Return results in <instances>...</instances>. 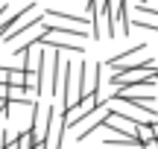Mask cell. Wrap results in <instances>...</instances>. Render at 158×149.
Here are the masks:
<instances>
[{
  "label": "cell",
  "mask_w": 158,
  "mask_h": 149,
  "mask_svg": "<svg viewBox=\"0 0 158 149\" xmlns=\"http://www.w3.org/2000/svg\"><path fill=\"white\" fill-rule=\"evenodd\" d=\"M41 21H44V12H38L35 3H27L21 12H12L9 21L0 26V38H3L6 44H15L29 26H35V23H41Z\"/></svg>",
  "instance_id": "obj_1"
},
{
  "label": "cell",
  "mask_w": 158,
  "mask_h": 149,
  "mask_svg": "<svg viewBox=\"0 0 158 149\" xmlns=\"http://www.w3.org/2000/svg\"><path fill=\"white\" fill-rule=\"evenodd\" d=\"M88 15H64V12L47 9L44 12V29L47 32H64V35H76V38H88ZM94 35V32H91Z\"/></svg>",
  "instance_id": "obj_2"
},
{
  "label": "cell",
  "mask_w": 158,
  "mask_h": 149,
  "mask_svg": "<svg viewBox=\"0 0 158 149\" xmlns=\"http://www.w3.org/2000/svg\"><path fill=\"white\" fill-rule=\"evenodd\" d=\"M143 50H147V44H135L132 50H126V53H117V56H111L106 64H108L111 70H123V67H132V64H138V62H132V58H135V56H141Z\"/></svg>",
  "instance_id": "obj_3"
},
{
  "label": "cell",
  "mask_w": 158,
  "mask_h": 149,
  "mask_svg": "<svg viewBox=\"0 0 158 149\" xmlns=\"http://www.w3.org/2000/svg\"><path fill=\"white\" fill-rule=\"evenodd\" d=\"M9 85H27V70L23 67H9Z\"/></svg>",
  "instance_id": "obj_4"
},
{
  "label": "cell",
  "mask_w": 158,
  "mask_h": 149,
  "mask_svg": "<svg viewBox=\"0 0 158 149\" xmlns=\"http://www.w3.org/2000/svg\"><path fill=\"white\" fill-rule=\"evenodd\" d=\"M0 149H21L18 140H6V143H0Z\"/></svg>",
  "instance_id": "obj_5"
},
{
  "label": "cell",
  "mask_w": 158,
  "mask_h": 149,
  "mask_svg": "<svg viewBox=\"0 0 158 149\" xmlns=\"http://www.w3.org/2000/svg\"><path fill=\"white\" fill-rule=\"evenodd\" d=\"M0 97L9 99V82H0Z\"/></svg>",
  "instance_id": "obj_6"
},
{
  "label": "cell",
  "mask_w": 158,
  "mask_h": 149,
  "mask_svg": "<svg viewBox=\"0 0 158 149\" xmlns=\"http://www.w3.org/2000/svg\"><path fill=\"white\" fill-rule=\"evenodd\" d=\"M0 82H9V67H0Z\"/></svg>",
  "instance_id": "obj_7"
}]
</instances>
